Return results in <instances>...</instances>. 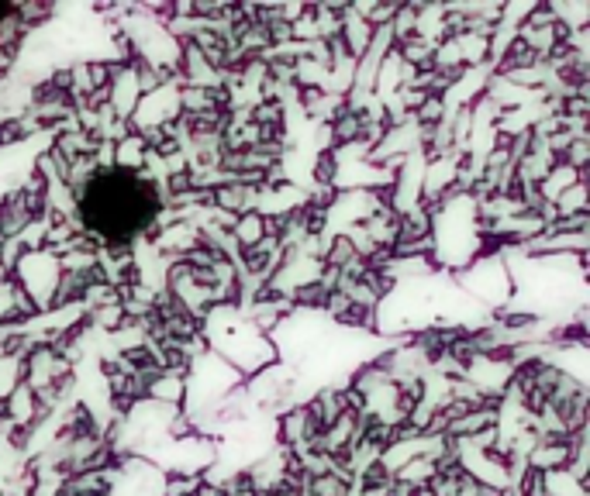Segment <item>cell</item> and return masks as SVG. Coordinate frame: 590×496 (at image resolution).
I'll return each instance as SVG.
<instances>
[{"instance_id":"6da1fadb","label":"cell","mask_w":590,"mask_h":496,"mask_svg":"<svg viewBox=\"0 0 590 496\" xmlns=\"http://www.w3.org/2000/svg\"><path fill=\"white\" fill-rule=\"evenodd\" d=\"M201 338L208 342V352H214L218 359L228 362L245 379L262 373L266 365L280 362L273 338L262 335L260 327L242 314V307H235V304L211 307L201 317Z\"/></svg>"},{"instance_id":"7a4b0ae2","label":"cell","mask_w":590,"mask_h":496,"mask_svg":"<svg viewBox=\"0 0 590 496\" xmlns=\"http://www.w3.org/2000/svg\"><path fill=\"white\" fill-rule=\"evenodd\" d=\"M59 273H63L59 269V256H53L49 248H38V252H25L11 276H15V283H18L21 290L32 297L38 314H45L49 304H53Z\"/></svg>"},{"instance_id":"3957f363","label":"cell","mask_w":590,"mask_h":496,"mask_svg":"<svg viewBox=\"0 0 590 496\" xmlns=\"http://www.w3.org/2000/svg\"><path fill=\"white\" fill-rule=\"evenodd\" d=\"M256 197H260V190L256 187L221 183V187L211 190V207H218V210H225V214H231V218H239V214L256 210Z\"/></svg>"},{"instance_id":"277c9868","label":"cell","mask_w":590,"mask_h":496,"mask_svg":"<svg viewBox=\"0 0 590 496\" xmlns=\"http://www.w3.org/2000/svg\"><path fill=\"white\" fill-rule=\"evenodd\" d=\"M573 459L570 442H556V445H532L525 452V469H536V472H559L566 469Z\"/></svg>"},{"instance_id":"5b68a950","label":"cell","mask_w":590,"mask_h":496,"mask_svg":"<svg viewBox=\"0 0 590 496\" xmlns=\"http://www.w3.org/2000/svg\"><path fill=\"white\" fill-rule=\"evenodd\" d=\"M576 183H587V170H573V166H566V162H556L553 170L546 172V180L538 183V197L542 200H549V204H556L566 190H573Z\"/></svg>"},{"instance_id":"8992f818","label":"cell","mask_w":590,"mask_h":496,"mask_svg":"<svg viewBox=\"0 0 590 496\" xmlns=\"http://www.w3.org/2000/svg\"><path fill=\"white\" fill-rule=\"evenodd\" d=\"M145 400L162 404V407H183V400H187V383H183V376L162 369L152 383H145Z\"/></svg>"},{"instance_id":"52a82bcc","label":"cell","mask_w":590,"mask_h":496,"mask_svg":"<svg viewBox=\"0 0 590 496\" xmlns=\"http://www.w3.org/2000/svg\"><path fill=\"white\" fill-rule=\"evenodd\" d=\"M7 421L15 424V428H32L35 424V394L25 386V383H18L11 394H7Z\"/></svg>"},{"instance_id":"ba28073f","label":"cell","mask_w":590,"mask_h":496,"mask_svg":"<svg viewBox=\"0 0 590 496\" xmlns=\"http://www.w3.org/2000/svg\"><path fill=\"white\" fill-rule=\"evenodd\" d=\"M369 38H373V28L366 24L363 17L352 15V7H346V15H342V42H346L349 55L363 59V52L369 49Z\"/></svg>"},{"instance_id":"9c48e42d","label":"cell","mask_w":590,"mask_h":496,"mask_svg":"<svg viewBox=\"0 0 590 496\" xmlns=\"http://www.w3.org/2000/svg\"><path fill=\"white\" fill-rule=\"evenodd\" d=\"M398 52V59L404 66H415V69H432V52H435V42L428 38H421V34H411V38H404L394 45Z\"/></svg>"},{"instance_id":"30bf717a","label":"cell","mask_w":590,"mask_h":496,"mask_svg":"<svg viewBox=\"0 0 590 496\" xmlns=\"http://www.w3.org/2000/svg\"><path fill=\"white\" fill-rule=\"evenodd\" d=\"M231 238L239 248H252L256 241L262 238V214L260 210H249V214H239L235 224H231Z\"/></svg>"},{"instance_id":"8fae6325","label":"cell","mask_w":590,"mask_h":496,"mask_svg":"<svg viewBox=\"0 0 590 496\" xmlns=\"http://www.w3.org/2000/svg\"><path fill=\"white\" fill-rule=\"evenodd\" d=\"M435 476V465L425 459V455H415V459H408V462L400 465L398 472H394V480H404V482H411V486H428V480Z\"/></svg>"},{"instance_id":"7c38bea8","label":"cell","mask_w":590,"mask_h":496,"mask_svg":"<svg viewBox=\"0 0 590 496\" xmlns=\"http://www.w3.org/2000/svg\"><path fill=\"white\" fill-rule=\"evenodd\" d=\"M387 28H390L394 45L404 42V38H411V34H418V4H398V15H394V21Z\"/></svg>"},{"instance_id":"4fadbf2b","label":"cell","mask_w":590,"mask_h":496,"mask_svg":"<svg viewBox=\"0 0 590 496\" xmlns=\"http://www.w3.org/2000/svg\"><path fill=\"white\" fill-rule=\"evenodd\" d=\"M559 162H566V166H573V170H587V162H590V135H576L566 145V152H563V159Z\"/></svg>"},{"instance_id":"5bb4252c","label":"cell","mask_w":590,"mask_h":496,"mask_svg":"<svg viewBox=\"0 0 590 496\" xmlns=\"http://www.w3.org/2000/svg\"><path fill=\"white\" fill-rule=\"evenodd\" d=\"M446 114H449V103H446V97H428V101L415 111V124H438Z\"/></svg>"},{"instance_id":"9a60e30c","label":"cell","mask_w":590,"mask_h":496,"mask_svg":"<svg viewBox=\"0 0 590 496\" xmlns=\"http://www.w3.org/2000/svg\"><path fill=\"white\" fill-rule=\"evenodd\" d=\"M394 15H398V0H377L373 11L366 15V24L369 28H387L394 21Z\"/></svg>"},{"instance_id":"2e32d148","label":"cell","mask_w":590,"mask_h":496,"mask_svg":"<svg viewBox=\"0 0 590 496\" xmlns=\"http://www.w3.org/2000/svg\"><path fill=\"white\" fill-rule=\"evenodd\" d=\"M383 496H418V486H411V482H404V480H390L387 482V490H383Z\"/></svg>"},{"instance_id":"e0dca14e","label":"cell","mask_w":590,"mask_h":496,"mask_svg":"<svg viewBox=\"0 0 590 496\" xmlns=\"http://www.w3.org/2000/svg\"><path fill=\"white\" fill-rule=\"evenodd\" d=\"M7 279H11V273H7L4 266H0V283H7Z\"/></svg>"},{"instance_id":"ac0fdd59","label":"cell","mask_w":590,"mask_h":496,"mask_svg":"<svg viewBox=\"0 0 590 496\" xmlns=\"http://www.w3.org/2000/svg\"><path fill=\"white\" fill-rule=\"evenodd\" d=\"M418 496H432V493H428V490H425V486H421V490H418Z\"/></svg>"},{"instance_id":"d6986e66","label":"cell","mask_w":590,"mask_h":496,"mask_svg":"<svg viewBox=\"0 0 590 496\" xmlns=\"http://www.w3.org/2000/svg\"><path fill=\"white\" fill-rule=\"evenodd\" d=\"M0 80H4V73H0Z\"/></svg>"}]
</instances>
